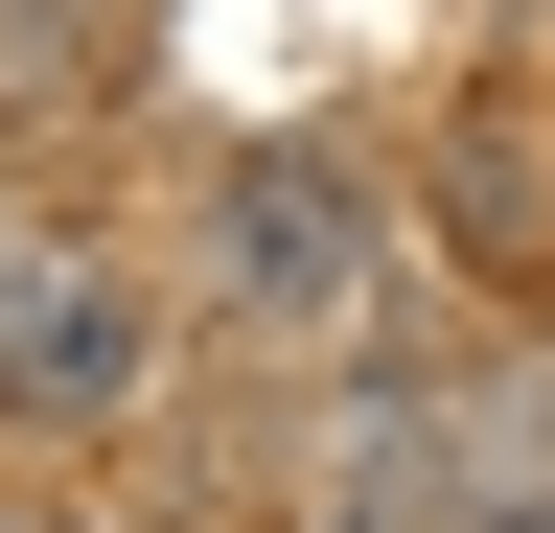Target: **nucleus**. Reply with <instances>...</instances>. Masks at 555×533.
<instances>
[{
  "label": "nucleus",
  "mask_w": 555,
  "mask_h": 533,
  "mask_svg": "<svg viewBox=\"0 0 555 533\" xmlns=\"http://www.w3.org/2000/svg\"><path fill=\"white\" fill-rule=\"evenodd\" d=\"M371 279H393L371 140H255V163H208V302H232V325H371Z\"/></svg>",
  "instance_id": "1"
},
{
  "label": "nucleus",
  "mask_w": 555,
  "mask_h": 533,
  "mask_svg": "<svg viewBox=\"0 0 555 533\" xmlns=\"http://www.w3.org/2000/svg\"><path fill=\"white\" fill-rule=\"evenodd\" d=\"M139 394H163V302H139L93 232H0V418L116 441Z\"/></svg>",
  "instance_id": "2"
},
{
  "label": "nucleus",
  "mask_w": 555,
  "mask_h": 533,
  "mask_svg": "<svg viewBox=\"0 0 555 533\" xmlns=\"http://www.w3.org/2000/svg\"><path fill=\"white\" fill-rule=\"evenodd\" d=\"M463 394L440 371H371V394H324V441H301V510L324 533H416V510H463Z\"/></svg>",
  "instance_id": "3"
},
{
  "label": "nucleus",
  "mask_w": 555,
  "mask_h": 533,
  "mask_svg": "<svg viewBox=\"0 0 555 533\" xmlns=\"http://www.w3.org/2000/svg\"><path fill=\"white\" fill-rule=\"evenodd\" d=\"M486 533H555V510H486Z\"/></svg>",
  "instance_id": "4"
}]
</instances>
